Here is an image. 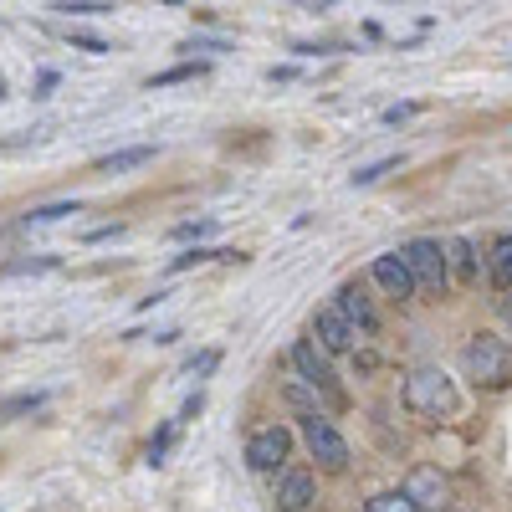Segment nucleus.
I'll return each instance as SVG.
<instances>
[{
  "label": "nucleus",
  "mask_w": 512,
  "mask_h": 512,
  "mask_svg": "<svg viewBox=\"0 0 512 512\" xmlns=\"http://www.w3.org/2000/svg\"><path fill=\"white\" fill-rule=\"evenodd\" d=\"M461 369L482 390H502V384H512V344L497 333H472L461 344Z\"/></svg>",
  "instance_id": "nucleus-1"
},
{
  "label": "nucleus",
  "mask_w": 512,
  "mask_h": 512,
  "mask_svg": "<svg viewBox=\"0 0 512 512\" xmlns=\"http://www.w3.org/2000/svg\"><path fill=\"white\" fill-rule=\"evenodd\" d=\"M405 405L420 410V415H431V420H446L456 410V384L446 379V369L420 364V369L405 374Z\"/></svg>",
  "instance_id": "nucleus-2"
},
{
  "label": "nucleus",
  "mask_w": 512,
  "mask_h": 512,
  "mask_svg": "<svg viewBox=\"0 0 512 512\" xmlns=\"http://www.w3.org/2000/svg\"><path fill=\"white\" fill-rule=\"evenodd\" d=\"M405 262H410V272H415V287H420V292L441 297V292L451 287V262H446V246H441V241H431V236L410 241V246H405Z\"/></svg>",
  "instance_id": "nucleus-3"
},
{
  "label": "nucleus",
  "mask_w": 512,
  "mask_h": 512,
  "mask_svg": "<svg viewBox=\"0 0 512 512\" xmlns=\"http://www.w3.org/2000/svg\"><path fill=\"white\" fill-rule=\"evenodd\" d=\"M297 425H303V441H308V451H313V461L323 466V472H344L349 466V441L338 436V425L328 415H303Z\"/></svg>",
  "instance_id": "nucleus-4"
},
{
  "label": "nucleus",
  "mask_w": 512,
  "mask_h": 512,
  "mask_svg": "<svg viewBox=\"0 0 512 512\" xmlns=\"http://www.w3.org/2000/svg\"><path fill=\"white\" fill-rule=\"evenodd\" d=\"M400 492L410 497L415 512H441V507H451V482H446L441 466H410V477L400 482Z\"/></svg>",
  "instance_id": "nucleus-5"
},
{
  "label": "nucleus",
  "mask_w": 512,
  "mask_h": 512,
  "mask_svg": "<svg viewBox=\"0 0 512 512\" xmlns=\"http://www.w3.org/2000/svg\"><path fill=\"white\" fill-rule=\"evenodd\" d=\"M292 369L303 374V384H313V390H323V395H333V405L344 400L338 395V374H333V359L313 344V338H297L292 344Z\"/></svg>",
  "instance_id": "nucleus-6"
},
{
  "label": "nucleus",
  "mask_w": 512,
  "mask_h": 512,
  "mask_svg": "<svg viewBox=\"0 0 512 512\" xmlns=\"http://www.w3.org/2000/svg\"><path fill=\"white\" fill-rule=\"evenodd\" d=\"M287 451H292V431L287 425H267V431H256L246 441V466L251 472H277V466H287Z\"/></svg>",
  "instance_id": "nucleus-7"
},
{
  "label": "nucleus",
  "mask_w": 512,
  "mask_h": 512,
  "mask_svg": "<svg viewBox=\"0 0 512 512\" xmlns=\"http://www.w3.org/2000/svg\"><path fill=\"white\" fill-rule=\"evenodd\" d=\"M374 282L384 287V297H395V303H410V297L420 292V287H415V272H410V262H405V251L374 256Z\"/></svg>",
  "instance_id": "nucleus-8"
},
{
  "label": "nucleus",
  "mask_w": 512,
  "mask_h": 512,
  "mask_svg": "<svg viewBox=\"0 0 512 512\" xmlns=\"http://www.w3.org/2000/svg\"><path fill=\"white\" fill-rule=\"evenodd\" d=\"M313 344H318L328 359H338V354L354 349V328L344 323V313H338V308H318V313H313Z\"/></svg>",
  "instance_id": "nucleus-9"
},
{
  "label": "nucleus",
  "mask_w": 512,
  "mask_h": 512,
  "mask_svg": "<svg viewBox=\"0 0 512 512\" xmlns=\"http://www.w3.org/2000/svg\"><path fill=\"white\" fill-rule=\"evenodd\" d=\"M313 492H318V482H313L308 466H287V472L277 477V512H308Z\"/></svg>",
  "instance_id": "nucleus-10"
},
{
  "label": "nucleus",
  "mask_w": 512,
  "mask_h": 512,
  "mask_svg": "<svg viewBox=\"0 0 512 512\" xmlns=\"http://www.w3.org/2000/svg\"><path fill=\"white\" fill-rule=\"evenodd\" d=\"M333 308L344 313V323L359 328V333H374V328H379V313L369 308V297L359 292V282H344V287H338V303H333Z\"/></svg>",
  "instance_id": "nucleus-11"
},
{
  "label": "nucleus",
  "mask_w": 512,
  "mask_h": 512,
  "mask_svg": "<svg viewBox=\"0 0 512 512\" xmlns=\"http://www.w3.org/2000/svg\"><path fill=\"white\" fill-rule=\"evenodd\" d=\"M487 277L497 292H512V236H497L487 251Z\"/></svg>",
  "instance_id": "nucleus-12"
},
{
  "label": "nucleus",
  "mask_w": 512,
  "mask_h": 512,
  "mask_svg": "<svg viewBox=\"0 0 512 512\" xmlns=\"http://www.w3.org/2000/svg\"><path fill=\"white\" fill-rule=\"evenodd\" d=\"M446 262H451V272H456L461 282H472V277L482 272V262H477V246L466 241V236H451V241H446Z\"/></svg>",
  "instance_id": "nucleus-13"
},
{
  "label": "nucleus",
  "mask_w": 512,
  "mask_h": 512,
  "mask_svg": "<svg viewBox=\"0 0 512 512\" xmlns=\"http://www.w3.org/2000/svg\"><path fill=\"white\" fill-rule=\"evenodd\" d=\"M154 159V144H139V149H118V154H103L93 169L98 175H123V169H139V164H149Z\"/></svg>",
  "instance_id": "nucleus-14"
},
{
  "label": "nucleus",
  "mask_w": 512,
  "mask_h": 512,
  "mask_svg": "<svg viewBox=\"0 0 512 512\" xmlns=\"http://www.w3.org/2000/svg\"><path fill=\"white\" fill-rule=\"evenodd\" d=\"M77 210H82V200H52V205H36L31 210V226H52V221H67V216H77Z\"/></svg>",
  "instance_id": "nucleus-15"
},
{
  "label": "nucleus",
  "mask_w": 512,
  "mask_h": 512,
  "mask_svg": "<svg viewBox=\"0 0 512 512\" xmlns=\"http://www.w3.org/2000/svg\"><path fill=\"white\" fill-rule=\"evenodd\" d=\"M287 405L303 410V415H318V390L313 384H287Z\"/></svg>",
  "instance_id": "nucleus-16"
},
{
  "label": "nucleus",
  "mask_w": 512,
  "mask_h": 512,
  "mask_svg": "<svg viewBox=\"0 0 512 512\" xmlns=\"http://www.w3.org/2000/svg\"><path fill=\"white\" fill-rule=\"evenodd\" d=\"M364 512H415V507H410L405 492H379V497L364 502Z\"/></svg>",
  "instance_id": "nucleus-17"
},
{
  "label": "nucleus",
  "mask_w": 512,
  "mask_h": 512,
  "mask_svg": "<svg viewBox=\"0 0 512 512\" xmlns=\"http://www.w3.org/2000/svg\"><path fill=\"white\" fill-rule=\"evenodd\" d=\"M52 267H57V256H26V262L0 267V277H26V272H52Z\"/></svg>",
  "instance_id": "nucleus-18"
},
{
  "label": "nucleus",
  "mask_w": 512,
  "mask_h": 512,
  "mask_svg": "<svg viewBox=\"0 0 512 512\" xmlns=\"http://www.w3.org/2000/svg\"><path fill=\"white\" fill-rule=\"evenodd\" d=\"M200 72H205V62H185V67H169V72L149 77V88H169V82H185V77H200Z\"/></svg>",
  "instance_id": "nucleus-19"
},
{
  "label": "nucleus",
  "mask_w": 512,
  "mask_h": 512,
  "mask_svg": "<svg viewBox=\"0 0 512 512\" xmlns=\"http://www.w3.org/2000/svg\"><path fill=\"white\" fill-rule=\"evenodd\" d=\"M57 16H113V6H103V0H72V6H57Z\"/></svg>",
  "instance_id": "nucleus-20"
},
{
  "label": "nucleus",
  "mask_w": 512,
  "mask_h": 512,
  "mask_svg": "<svg viewBox=\"0 0 512 512\" xmlns=\"http://www.w3.org/2000/svg\"><path fill=\"white\" fill-rule=\"evenodd\" d=\"M390 169H400V154H395V159H374V164H364L359 175H354V185H374L379 175H390Z\"/></svg>",
  "instance_id": "nucleus-21"
},
{
  "label": "nucleus",
  "mask_w": 512,
  "mask_h": 512,
  "mask_svg": "<svg viewBox=\"0 0 512 512\" xmlns=\"http://www.w3.org/2000/svg\"><path fill=\"white\" fill-rule=\"evenodd\" d=\"M41 405V395H21V400H11V405H0V420H11V415H26V410H36Z\"/></svg>",
  "instance_id": "nucleus-22"
},
{
  "label": "nucleus",
  "mask_w": 512,
  "mask_h": 512,
  "mask_svg": "<svg viewBox=\"0 0 512 512\" xmlns=\"http://www.w3.org/2000/svg\"><path fill=\"white\" fill-rule=\"evenodd\" d=\"M216 231V221H195V226H175V241H200Z\"/></svg>",
  "instance_id": "nucleus-23"
},
{
  "label": "nucleus",
  "mask_w": 512,
  "mask_h": 512,
  "mask_svg": "<svg viewBox=\"0 0 512 512\" xmlns=\"http://www.w3.org/2000/svg\"><path fill=\"white\" fill-rule=\"evenodd\" d=\"M72 47H88V52H108V41L103 36H88V31H67Z\"/></svg>",
  "instance_id": "nucleus-24"
},
{
  "label": "nucleus",
  "mask_w": 512,
  "mask_h": 512,
  "mask_svg": "<svg viewBox=\"0 0 512 512\" xmlns=\"http://www.w3.org/2000/svg\"><path fill=\"white\" fill-rule=\"evenodd\" d=\"M169 441H175V425H164V431H159V441L149 446V466H159V461H164V451H169Z\"/></svg>",
  "instance_id": "nucleus-25"
},
{
  "label": "nucleus",
  "mask_w": 512,
  "mask_h": 512,
  "mask_svg": "<svg viewBox=\"0 0 512 512\" xmlns=\"http://www.w3.org/2000/svg\"><path fill=\"white\" fill-rule=\"evenodd\" d=\"M210 364H216V354H200V359H190V374H205Z\"/></svg>",
  "instance_id": "nucleus-26"
}]
</instances>
